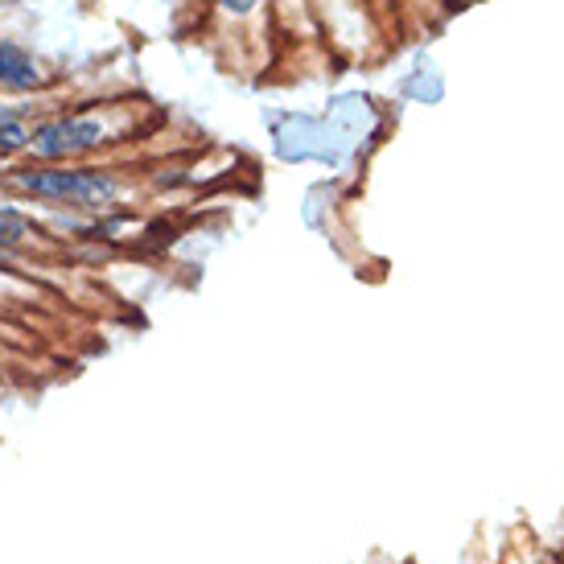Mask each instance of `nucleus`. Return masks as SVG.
I'll use <instances>...</instances> for the list:
<instances>
[{"mask_svg":"<svg viewBox=\"0 0 564 564\" xmlns=\"http://www.w3.org/2000/svg\"><path fill=\"white\" fill-rule=\"evenodd\" d=\"M13 182L17 189L58 206H104L120 194L116 177L99 170H21Z\"/></svg>","mask_w":564,"mask_h":564,"instance_id":"f257e3e1","label":"nucleus"},{"mask_svg":"<svg viewBox=\"0 0 564 564\" xmlns=\"http://www.w3.org/2000/svg\"><path fill=\"white\" fill-rule=\"evenodd\" d=\"M104 124L99 120H54V124H42L37 132H30V149L37 158H75V153H91L104 144Z\"/></svg>","mask_w":564,"mask_h":564,"instance_id":"f03ea898","label":"nucleus"},{"mask_svg":"<svg viewBox=\"0 0 564 564\" xmlns=\"http://www.w3.org/2000/svg\"><path fill=\"white\" fill-rule=\"evenodd\" d=\"M42 83V70L33 63L30 54L21 46H9V42H0V87H9V91H33Z\"/></svg>","mask_w":564,"mask_h":564,"instance_id":"7ed1b4c3","label":"nucleus"},{"mask_svg":"<svg viewBox=\"0 0 564 564\" xmlns=\"http://www.w3.org/2000/svg\"><path fill=\"white\" fill-rule=\"evenodd\" d=\"M17 149H30V128L9 111H0V153H17Z\"/></svg>","mask_w":564,"mask_h":564,"instance_id":"20e7f679","label":"nucleus"},{"mask_svg":"<svg viewBox=\"0 0 564 564\" xmlns=\"http://www.w3.org/2000/svg\"><path fill=\"white\" fill-rule=\"evenodd\" d=\"M30 239V223L13 215V210H0V248H17Z\"/></svg>","mask_w":564,"mask_h":564,"instance_id":"39448f33","label":"nucleus"}]
</instances>
